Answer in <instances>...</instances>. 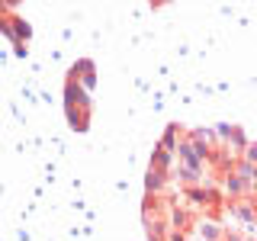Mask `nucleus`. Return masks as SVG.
Here are the masks:
<instances>
[{
    "instance_id": "obj_1",
    "label": "nucleus",
    "mask_w": 257,
    "mask_h": 241,
    "mask_svg": "<svg viewBox=\"0 0 257 241\" xmlns=\"http://www.w3.org/2000/svg\"><path fill=\"white\" fill-rule=\"evenodd\" d=\"M64 109H68L71 129L84 132L87 119H90V96H87V90L77 84V80H71V77H68V84H64Z\"/></svg>"
},
{
    "instance_id": "obj_3",
    "label": "nucleus",
    "mask_w": 257,
    "mask_h": 241,
    "mask_svg": "<svg viewBox=\"0 0 257 241\" xmlns=\"http://www.w3.org/2000/svg\"><path fill=\"white\" fill-rule=\"evenodd\" d=\"M167 177H171V171H164V167H158V164H151V171H148V193L151 190H161L167 183Z\"/></svg>"
},
{
    "instance_id": "obj_2",
    "label": "nucleus",
    "mask_w": 257,
    "mask_h": 241,
    "mask_svg": "<svg viewBox=\"0 0 257 241\" xmlns=\"http://www.w3.org/2000/svg\"><path fill=\"white\" fill-rule=\"evenodd\" d=\"M71 80H77L84 90H90V87L96 84V74H93V64L90 61H77L74 68H71Z\"/></svg>"
}]
</instances>
